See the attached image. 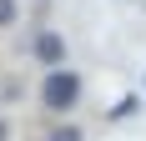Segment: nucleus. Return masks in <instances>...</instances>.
<instances>
[{"instance_id": "obj_1", "label": "nucleus", "mask_w": 146, "mask_h": 141, "mask_svg": "<svg viewBox=\"0 0 146 141\" xmlns=\"http://www.w3.org/2000/svg\"><path fill=\"white\" fill-rule=\"evenodd\" d=\"M40 101H45V111H71L76 101H81V76H76L71 66H50L45 70V81H40Z\"/></svg>"}, {"instance_id": "obj_2", "label": "nucleus", "mask_w": 146, "mask_h": 141, "mask_svg": "<svg viewBox=\"0 0 146 141\" xmlns=\"http://www.w3.org/2000/svg\"><path fill=\"white\" fill-rule=\"evenodd\" d=\"M30 51H35V61H40L45 70H50V66H66V35H60V30H40Z\"/></svg>"}, {"instance_id": "obj_3", "label": "nucleus", "mask_w": 146, "mask_h": 141, "mask_svg": "<svg viewBox=\"0 0 146 141\" xmlns=\"http://www.w3.org/2000/svg\"><path fill=\"white\" fill-rule=\"evenodd\" d=\"M15 15H20V0H0V30L15 25Z\"/></svg>"}, {"instance_id": "obj_4", "label": "nucleus", "mask_w": 146, "mask_h": 141, "mask_svg": "<svg viewBox=\"0 0 146 141\" xmlns=\"http://www.w3.org/2000/svg\"><path fill=\"white\" fill-rule=\"evenodd\" d=\"M45 141H81V131H76V126H56Z\"/></svg>"}, {"instance_id": "obj_5", "label": "nucleus", "mask_w": 146, "mask_h": 141, "mask_svg": "<svg viewBox=\"0 0 146 141\" xmlns=\"http://www.w3.org/2000/svg\"><path fill=\"white\" fill-rule=\"evenodd\" d=\"M0 141H10V121H5V116H0Z\"/></svg>"}, {"instance_id": "obj_6", "label": "nucleus", "mask_w": 146, "mask_h": 141, "mask_svg": "<svg viewBox=\"0 0 146 141\" xmlns=\"http://www.w3.org/2000/svg\"><path fill=\"white\" fill-rule=\"evenodd\" d=\"M141 86H146V76H141Z\"/></svg>"}, {"instance_id": "obj_7", "label": "nucleus", "mask_w": 146, "mask_h": 141, "mask_svg": "<svg viewBox=\"0 0 146 141\" xmlns=\"http://www.w3.org/2000/svg\"><path fill=\"white\" fill-rule=\"evenodd\" d=\"M40 5H45V0H40Z\"/></svg>"}]
</instances>
